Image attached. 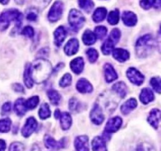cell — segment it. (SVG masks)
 Here are the masks:
<instances>
[{"label":"cell","mask_w":161,"mask_h":151,"mask_svg":"<svg viewBox=\"0 0 161 151\" xmlns=\"http://www.w3.org/2000/svg\"><path fill=\"white\" fill-rule=\"evenodd\" d=\"M52 73V66L49 61L39 59L30 66V75L33 81L40 84L48 79Z\"/></svg>","instance_id":"cell-1"},{"label":"cell","mask_w":161,"mask_h":151,"mask_svg":"<svg viewBox=\"0 0 161 151\" xmlns=\"http://www.w3.org/2000/svg\"><path fill=\"white\" fill-rule=\"evenodd\" d=\"M23 15L17 9H11L4 11L0 15V31H5L12 21H15L16 27L19 28L21 25Z\"/></svg>","instance_id":"cell-2"},{"label":"cell","mask_w":161,"mask_h":151,"mask_svg":"<svg viewBox=\"0 0 161 151\" xmlns=\"http://www.w3.org/2000/svg\"><path fill=\"white\" fill-rule=\"evenodd\" d=\"M155 44V40L151 34L142 36L136 42L137 55L139 57H146L153 52Z\"/></svg>","instance_id":"cell-3"},{"label":"cell","mask_w":161,"mask_h":151,"mask_svg":"<svg viewBox=\"0 0 161 151\" xmlns=\"http://www.w3.org/2000/svg\"><path fill=\"white\" fill-rule=\"evenodd\" d=\"M85 17L81 12L75 9H71L69 14V23L75 31H78L84 24Z\"/></svg>","instance_id":"cell-4"},{"label":"cell","mask_w":161,"mask_h":151,"mask_svg":"<svg viewBox=\"0 0 161 151\" xmlns=\"http://www.w3.org/2000/svg\"><path fill=\"white\" fill-rule=\"evenodd\" d=\"M64 9V5L61 1H57L53 3L48 13V19L50 22H56L61 17Z\"/></svg>","instance_id":"cell-5"},{"label":"cell","mask_w":161,"mask_h":151,"mask_svg":"<svg viewBox=\"0 0 161 151\" xmlns=\"http://www.w3.org/2000/svg\"><path fill=\"white\" fill-rule=\"evenodd\" d=\"M127 76L130 81L136 86H141L144 82V75L135 67H130L127 70Z\"/></svg>","instance_id":"cell-6"},{"label":"cell","mask_w":161,"mask_h":151,"mask_svg":"<svg viewBox=\"0 0 161 151\" xmlns=\"http://www.w3.org/2000/svg\"><path fill=\"white\" fill-rule=\"evenodd\" d=\"M36 128H37V122L36 119L33 117H28L22 128V136L25 138L29 137L34 133Z\"/></svg>","instance_id":"cell-7"},{"label":"cell","mask_w":161,"mask_h":151,"mask_svg":"<svg viewBox=\"0 0 161 151\" xmlns=\"http://www.w3.org/2000/svg\"><path fill=\"white\" fill-rule=\"evenodd\" d=\"M122 125V119L119 117H115L113 118H110L107 122L105 125V133H113L119 129V128Z\"/></svg>","instance_id":"cell-8"},{"label":"cell","mask_w":161,"mask_h":151,"mask_svg":"<svg viewBox=\"0 0 161 151\" xmlns=\"http://www.w3.org/2000/svg\"><path fill=\"white\" fill-rule=\"evenodd\" d=\"M91 122L95 125H101L102 122H104V117L103 112L102 111V108L98 106L97 104H95L93 107L92 111L91 112Z\"/></svg>","instance_id":"cell-9"},{"label":"cell","mask_w":161,"mask_h":151,"mask_svg":"<svg viewBox=\"0 0 161 151\" xmlns=\"http://www.w3.org/2000/svg\"><path fill=\"white\" fill-rule=\"evenodd\" d=\"M44 143L46 147L52 150H59L64 147V139L60 141H56L53 137L50 136H46L44 138Z\"/></svg>","instance_id":"cell-10"},{"label":"cell","mask_w":161,"mask_h":151,"mask_svg":"<svg viewBox=\"0 0 161 151\" xmlns=\"http://www.w3.org/2000/svg\"><path fill=\"white\" fill-rule=\"evenodd\" d=\"M161 121V111L158 109H153L150 111L148 117V122L155 129H157L159 123Z\"/></svg>","instance_id":"cell-11"},{"label":"cell","mask_w":161,"mask_h":151,"mask_svg":"<svg viewBox=\"0 0 161 151\" xmlns=\"http://www.w3.org/2000/svg\"><path fill=\"white\" fill-rule=\"evenodd\" d=\"M74 145L76 151H89L88 137L86 136H80L75 138Z\"/></svg>","instance_id":"cell-12"},{"label":"cell","mask_w":161,"mask_h":151,"mask_svg":"<svg viewBox=\"0 0 161 151\" xmlns=\"http://www.w3.org/2000/svg\"><path fill=\"white\" fill-rule=\"evenodd\" d=\"M79 46V41L76 39H71L64 46V52L68 56H72L78 52Z\"/></svg>","instance_id":"cell-13"},{"label":"cell","mask_w":161,"mask_h":151,"mask_svg":"<svg viewBox=\"0 0 161 151\" xmlns=\"http://www.w3.org/2000/svg\"><path fill=\"white\" fill-rule=\"evenodd\" d=\"M67 31L63 26H60L54 31V43L57 46H61L65 39Z\"/></svg>","instance_id":"cell-14"},{"label":"cell","mask_w":161,"mask_h":151,"mask_svg":"<svg viewBox=\"0 0 161 151\" xmlns=\"http://www.w3.org/2000/svg\"><path fill=\"white\" fill-rule=\"evenodd\" d=\"M104 71H105V78L107 82H112L118 78L117 73L111 64H105V67H104Z\"/></svg>","instance_id":"cell-15"},{"label":"cell","mask_w":161,"mask_h":151,"mask_svg":"<svg viewBox=\"0 0 161 151\" xmlns=\"http://www.w3.org/2000/svg\"><path fill=\"white\" fill-rule=\"evenodd\" d=\"M122 19L124 24L129 27L135 26L138 21L137 16L135 15V13H134L133 12H130V11H125V12L123 13Z\"/></svg>","instance_id":"cell-16"},{"label":"cell","mask_w":161,"mask_h":151,"mask_svg":"<svg viewBox=\"0 0 161 151\" xmlns=\"http://www.w3.org/2000/svg\"><path fill=\"white\" fill-rule=\"evenodd\" d=\"M76 89L81 93H90L93 91V86L87 80L82 78L77 82Z\"/></svg>","instance_id":"cell-17"},{"label":"cell","mask_w":161,"mask_h":151,"mask_svg":"<svg viewBox=\"0 0 161 151\" xmlns=\"http://www.w3.org/2000/svg\"><path fill=\"white\" fill-rule=\"evenodd\" d=\"M113 57L119 62H125L130 58V53L128 51L124 49L117 48L113 49Z\"/></svg>","instance_id":"cell-18"},{"label":"cell","mask_w":161,"mask_h":151,"mask_svg":"<svg viewBox=\"0 0 161 151\" xmlns=\"http://www.w3.org/2000/svg\"><path fill=\"white\" fill-rule=\"evenodd\" d=\"M140 100L143 104H148L150 102L154 100V94L153 91L149 88H145L142 90L141 94H140Z\"/></svg>","instance_id":"cell-19"},{"label":"cell","mask_w":161,"mask_h":151,"mask_svg":"<svg viewBox=\"0 0 161 151\" xmlns=\"http://www.w3.org/2000/svg\"><path fill=\"white\" fill-rule=\"evenodd\" d=\"M92 149L94 151H107L105 139L102 136H96L92 141Z\"/></svg>","instance_id":"cell-20"},{"label":"cell","mask_w":161,"mask_h":151,"mask_svg":"<svg viewBox=\"0 0 161 151\" xmlns=\"http://www.w3.org/2000/svg\"><path fill=\"white\" fill-rule=\"evenodd\" d=\"M70 67L72 71L76 75H80L84 67V61L82 57H77L72 60L70 63Z\"/></svg>","instance_id":"cell-21"},{"label":"cell","mask_w":161,"mask_h":151,"mask_svg":"<svg viewBox=\"0 0 161 151\" xmlns=\"http://www.w3.org/2000/svg\"><path fill=\"white\" fill-rule=\"evenodd\" d=\"M137 105H138V102L135 99L131 98L130 100H128L127 101H126L124 104L121 107V111L124 114H128L131 111H133L134 109L137 107Z\"/></svg>","instance_id":"cell-22"},{"label":"cell","mask_w":161,"mask_h":151,"mask_svg":"<svg viewBox=\"0 0 161 151\" xmlns=\"http://www.w3.org/2000/svg\"><path fill=\"white\" fill-rule=\"evenodd\" d=\"M27 110L28 109L25 105V100L23 98L17 99L14 103V111L16 114L19 116H22L26 113Z\"/></svg>","instance_id":"cell-23"},{"label":"cell","mask_w":161,"mask_h":151,"mask_svg":"<svg viewBox=\"0 0 161 151\" xmlns=\"http://www.w3.org/2000/svg\"><path fill=\"white\" fill-rule=\"evenodd\" d=\"M112 89L114 92H116L120 96V98H124L127 93V88L123 81H119V82H117L115 85H113Z\"/></svg>","instance_id":"cell-24"},{"label":"cell","mask_w":161,"mask_h":151,"mask_svg":"<svg viewBox=\"0 0 161 151\" xmlns=\"http://www.w3.org/2000/svg\"><path fill=\"white\" fill-rule=\"evenodd\" d=\"M107 15V9L104 7L97 8L93 14V20L95 23H99L105 20Z\"/></svg>","instance_id":"cell-25"},{"label":"cell","mask_w":161,"mask_h":151,"mask_svg":"<svg viewBox=\"0 0 161 151\" xmlns=\"http://www.w3.org/2000/svg\"><path fill=\"white\" fill-rule=\"evenodd\" d=\"M61 126L63 130H68L72 125V117L70 114L67 112H64L61 114Z\"/></svg>","instance_id":"cell-26"},{"label":"cell","mask_w":161,"mask_h":151,"mask_svg":"<svg viewBox=\"0 0 161 151\" xmlns=\"http://www.w3.org/2000/svg\"><path fill=\"white\" fill-rule=\"evenodd\" d=\"M97 37L93 31H91V30H86L84 31L83 34V42H84V44L87 45H93L95 43Z\"/></svg>","instance_id":"cell-27"},{"label":"cell","mask_w":161,"mask_h":151,"mask_svg":"<svg viewBox=\"0 0 161 151\" xmlns=\"http://www.w3.org/2000/svg\"><path fill=\"white\" fill-rule=\"evenodd\" d=\"M47 96H48L50 101L51 102L52 104L55 105V106H58L59 104L61 96L58 93V92H57L56 90H53V89H50V90L47 92Z\"/></svg>","instance_id":"cell-28"},{"label":"cell","mask_w":161,"mask_h":151,"mask_svg":"<svg viewBox=\"0 0 161 151\" xmlns=\"http://www.w3.org/2000/svg\"><path fill=\"white\" fill-rule=\"evenodd\" d=\"M79 6L86 13H91L94 8V4L92 0H78Z\"/></svg>","instance_id":"cell-29"},{"label":"cell","mask_w":161,"mask_h":151,"mask_svg":"<svg viewBox=\"0 0 161 151\" xmlns=\"http://www.w3.org/2000/svg\"><path fill=\"white\" fill-rule=\"evenodd\" d=\"M115 44L110 39H107L102 46V53L105 55H109L114 49Z\"/></svg>","instance_id":"cell-30"},{"label":"cell","mask_w":161,"mask_h":151,"mask_svg":"<svg viewBox=\"0 0 161 151\" xmlns=\"http://www.w3.org/2000/svg\"><path fill=\"white\" fill-rule=\"evenodd\" d=\"M30 66L31 64H27L25 69V72H24V81H25V86L28 89L31 88L33 86V81L31 78V75H30Z\"/></svg>","instance_id":"cell-31"},{"label":"cell","mask_w":161,"mask_h":151,"mask_svg":"<svg viewBox=\"0 0 161 151\" xmlns=\"http://www.w3.org/2000/svg\"><path fill=\"white\" fill-rule=\"evenodd\" d=\"M50 107L47 103H43L42 104V106L40 107V109H39V115L41 119L44 120V119H47L48 117H50Z\"/></svg>","instance_id":"cell-32"},{"label":"cell","mask_w":161,"mask_h":151,"mask_svg":"<svg viewBox=\"0 0 161 151\" xmlns=\"http://www.w3.org/2000/svg\"><path fill=\"white\" fill-rule=\"evenodd\" d=\"M119 20V13L118 9L111 11L108 14V22L112 25L117 24Z\"/></svg>","instance_id":"cell-33"},{"label":"cell","mask_w":161,"mask_h":151,"mask_svg":"<svg viewBox=\"0 0 161 151\" xmlns=\"http://www.w3.org/2000/svg\"><path fill=\"white\" fill-rule=\"evenodd\" d=\"M11 120L9 118H4L0 120V133H6L10 130Z\"/></svg>","instance_id":"cell-34"},{"label":"cell","mask_w":161,"mask_h":151,"mask_svg":"<svg viewBox=\"0 0 161 151\" xmlns=\"http://www.w3.org/2000/svg\"><path fill=\"white\" fill-rule=\"evenodd\" d=\"M69 110H70L72 112H75L77 113L80 111V108H81V103H80L77 99L75 98H72L70 99L69 100Z\"/></svg>","instance_id":"cell-35"},{"label":"cell","mask_w":161,"mask_h":151,"mask_svg":"<svg viewBox=\"0 0 161 151\" xmlns=\"http://www.w3.org/2000/svg\"><path fill=\"white\" fill-rule=\"evenodd\" d=\"M150 85L152 86L153 89L157 92L161 93V78L159 77H154L151 78Z\"/></svg>","instance_id":"cell-36"},{"label":"cell","mask_w":161,"mask_h":151,"mask_svg":"<svg viewBox=\"0 0 161 151\" xmlns=\"http://www.w3.org/2000/svg\"><path fill=\"white\" fill-rule=\"evenodd\" d=\"M39 102V96H32L25 101V105H26L27 109H34L37 107L38 103Z\"/></svg>","instance_id":"cell-37"},{"label":"cell","mask_w":161,"mask_h":151,"mask_svg":"<svg viewBox=\"0 0 161 151\" xmlns=\"http://www.w3.org/2000/svg\"><path fill=\"white\" fill-rule=\"evenodd\" d=\"M107 34V28L104 26H97L94 30V34L96 35L97 39H102L105 38Z\"/></svg>","instance_id":"cell-38"},{"label":"cell","mask_w":161,"mask_h":151,"mask_svg":"<svg viewBox=\"0 0 161 151\" xmlns=\"http://www.w3.org/2000/svg\"><path fill=\"white\" fill-rule=\"evenodd\" d=\"M26 18L27 20L30 21H36L38 18V11L35 8L28 9L26 12Z\"/></svg>","instance_id":"cell-39"},{"label":"cell","mask_w":161,"mask_h":151,"mask_svg":"<svg viewBox=\"0 0 161 151\" xmlns=\"http://www.w3.org/2000/svg\"><path fill=\"white\" fill-rule=\"evenodd\" d=\"M86 55H87L88 60L91 63H94L98 58V53L95 49H89L86 51Z\"/></svg>","instance_id":"cell-40"},{"label":"cell","mask_w":161,"mask_h":151,"mask_svg":"<svg viewBox=\"0 0 161 151\" xmlns=\"http://www.w3.org/2000/svg\"><path fill=\"white\" fill-rule=\"evenodd\" d=\"M120 31H119V29H117V28H114V29L111 31V33H110V35L109 37H108V39H111L113 42V43L116 45V44L119 42V39H120Z\"/></svg>","instance_id":"cell-41"},{"label":"cell","mask_w":161,"mask_h":151,"mask_svg":"<svg viewBox=\"0 0 161 151\" xmlns=\"http://www.w3.org/2000/svg\"><path fill=\"white\" fill-rule=\"evenodd\" d=\"M71 83H72V76H71L70 74L68 73V74H65V75L61 78L59 84L60 86H61V87L64 88L70 86Z\"/></svg>","instance_id":"cell-42"},{"label":"cell","mask_w":161,"mask_h":151,"mask_svg":"<svg viewBox=\"0 0 161 151\" xmlns=\"http://www.w3.org/2000/svg\"><path fill=\"white\" fill-rule=\"evenodd\" d=\"M136 151H155V150L150 144L147 143H142L138 144Z\"/></svg>","instance_id":"cell-43"},{"label":"cell","mask_w":161,"mask_h":151,"mask_svg":"<svg viewBox=\"0 0 161 151\" xmlns=\"http://www.w3.org/2000/svg\"><path fill=\"white\" fill-rule=\"evenodd\" d=\"M24 149H25V147L21 143L14 142L9 146V151H24Z\"/></svg>","instance_id":"cell-44"},{"label":"cell","mask_w":161,"mask_h":151,"mask_svg":"<svg viewBox=\"0 0 161 151\" xmlns=\"http://www.w3.org/2000/svg\"><path fill=\"white\" fill-rule=\"evenodd\" d=\"M156 0H141L140 5L145 9H149L152 7L155 3Z\"/></svg>","instance_id":"cell-45"},{"label":"cell","mask_w":161,"mask_h":151,"mask_svg":"<svg viewBox=\"0 0 161 151\" xmlns=\"http://www.w3.org/2000/svg\"><path fill=\"white\" fill-rule=\"evenodd\" d=\"M22 34H24L25 36L28 38H32L34 36L35 32L34 30L30 26H26L23 30H22Z\"/></svg>","instance_id":"cell-46"},{"label":"cell","mask_w":161,"mask_h":151,"mask_svg":"<svg viewBox=\"0 0 161 151\" xmlns=\"http://www.w3.org/2000/svg\"><path fill=\"white\" fill-rule=\"evenodd\" d=\"M11 111V103L7 102V103H5L3 104V107H2V114H6L9 113V111Z\"/></svg>","instance_id":"cell-47"},{"label":"cell","mask_w":161,"mask_h":151,"mask_svg":"<svg viewBox=\"0 0 161 151\" xmlns=\"http://www.w3.org/2000/svg\"><path fill=\"white\" fill-rule=\"evenodd\" d=\"M12 88L16 92H20V93L25 92V89H24L23 86L20 84H19V83H15V84L13 85Z\"/></svg>","instance_id":"cell-48"},{"label":"cell","mask_w":161,"mask_h":151,"mask_svg":"<svg viewBox=\"0 0 161 151\" xmlns=\"http://www.w3.org/2000/svg\"><path fill=\"white\" fill-rule=\"evenodd\" d=\"M48 54V50H47V48H44L42 49H41L40 51L38 53V56H39L40 59H43L45 56H47Z\"/></svg>","instance_id":"cell-49"},{"label":"cell","mask_w":161,"mask_h":151,"mask_svg":"<svg viewBox=\"0 0 161 151\" xmlns=\"http://www.w3.org/2000/svg\"><path fill=\"white\" fill-rule=\"evenodd\" d=\"M6 147V144L5 143L4 140L3 139H0V151H5Z\"/></svg>","instance_id":"cell-50"},{"label":"cell","mask_w":161,"mask_h":151,"mask_svg":"<svg viewBox=\"0 0 161 151\" xmlns=\"http://www.w3.org/2000/svg\"><path fill=\"white\" fill-rule=\"evenodd\" d=\"M153 6L156 9H160V8H161V0H156Z\"/></svg>","instance_id":"cell-51"},{"label":"cell","mask_w":161,"mask_h":151,"mask_svg":"<svg viewBox=\"0 0 161 151\" xmlns=\"http://www.w3.org/2000/svg\"><path fill=\"white\" fill-rule=\"evenodd\" d=\"M50 1H51V0H39L40 4L42 5V6H47Z\"/></svg>","instance_id":"cell-52"},{"label":"cell","mask_w":161,"mask_h":151,"mask_svg":"<svg viewBox=\"0 0 161 151\" xmlns=\"http://www.w3.org/2000/svg\"><path fill=\"white\" fill-rule=\"evenodd\" d=\"M30 151H41V150H40V148L39 147V146L36 145V144H34Z\"/></svg>","instance_id":"cell-53"},{"label":"cell","mask_w":161,"mask_h":151,"mask_svg":"<svg viewBox=\"0 0 161 151\" xmlns=\"http://www.w3.org/2000/svg\"><path fill=\"white\" fill-rule=\"evenodd\" d=\"M60 116H61V112H60L59 110H56L54 112V117L55 118L58 119V117H60Z\"/></svg>","instance_id":"cell-54"},{"label":"cell","mask_w":161,"mask_h":151,"mask_svg":"<svg viewBox=\"0 0 161 151\" xmlns=\"http://www.w3.org/2000/svg\"><path fill=\"white\" fill-rule=\"evenodd\" d=\"M9 0H0V3H2L3 5H6L9 3Z\"/></svg>","instance_id":"cell-55"},{"label":"cell","mask_w":161,"mask_h":151,"mask_svg":"<svg viewBox=\"0 0 161 151\" xmlns=\"http://www.w3.org/2000/svg\"><path fill=\"white\" fill-rule=\"evenodd\" d=\"M16 3H17L18 5H22L25 2V0H15Z\"/></svg>","instance_id":"cell-56"},{"label":"cell","mask_w":161,"mask_h":151,"mask_svg":"<svg viewBox=\"0 0 161 151\" xmlns=\"http://www.w3.org/2000/svg\"><path fill=\"white\" fill-rule=\"evenodd\" d=\"M160 34H161V24H160Z\"/></svg>","instance_id":"cell-57"}]
</instances>
